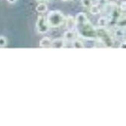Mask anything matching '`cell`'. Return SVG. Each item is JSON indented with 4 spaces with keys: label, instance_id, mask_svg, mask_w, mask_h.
Segmentation results:
<instances>
[{
    "label": "cell",
    "instance_id": "6da1fadb",
    "mask_svg": "<svg viewBox=\"0 0 126 126\" xmlns=\"http://www.w3.org/2000/svg\"><path fill=\"white\" fill-rule=\"evenodd\" d=\"M76 28L77 30V34H79L83 39L94 40L97 38V29L91 24L90 21H88L83 24L76 25Z\"/></svg>",
    "mask_w": 126,
    "mask_h": 126
},
{
    "label": "cell",
    "instance_id": "7a4b0ae2",
    "mask_svg": "<svg viewBox=\"0 0 126 126\" xmlns=\"http://www.w3.org/2000/svg\"><path fill=\"white\" fill-rule=\"evenodd\" d=\"M46 20L50 27H58L65 22V17L60 11H51L48 14Z\"/></svg>",
    "mask_w": 126,
    "mask_h": 126
},
{
    "label": "cell",
    "instance_id": "3957f363",
    "mask_svg": "<svg viewBox=\"0 0 126 126\" xmlns=\"http://www.w3.org/2000/svg\"><path fill=\"white\" fill-rule=\"evenodd\" d=\"M36 28L38 32L42 34L46 33L49 31L50 27L46 20V18L44 16H39L38 17V20L36 21Z\"/></svg>",
    "mask_w": 126,
    "mask_h": 126
},
{
    "label": "cell",
    "instance_id": "277c9868",
    "mask_svg": "<svg viewBox=\"0 0 126 126\" xmlns=\"http://www.w3.org/2000/svg\"><path fill=\"white\" fill-rule=\"evenodd\" d=\"M64 46H65V40L63 39L59 38V39H55L51 40V48H52L60 49L64 48Z\"/></svg>",
    "mask_w": 126,
    "mask_h": 126
},
{
    "label": "cell",
    "instance_id": "5b68a950",
    "mask_svg": "<svg viewBox=\"0 0 126 126\" xmlns=\"http://www.w3.org/2000/svg\"><path fill=\"white\" fill-rule=\"evenodd\" d=\"M75 20H76V25H78V24H85V23L89 21V20L87 17V15L85 13H83V12H80V13L77 14V15L75 17Z\"/></svg>",
    "mask_w": 126,
    "mask_h": 126
},
{
    "label": "cell",
    "instance_id": "8992f818",
    "mask_svg": "<svg viewBox=\"0 0 126 126\" xmlns=\"http://www.w3.org/2000/svg\"><path fill=\"white\" fill-rule=\"evenodd\" d=\"M65 22H66V26L68 29H70V30H72L73 28L76 27V20L74 17L72 16L69 15L67 17H65Z\"/></svg>",
    "mask_w": 126,
    "mask_h": 126
},
{
    "label": "cell",
    "instance_id": "52a82bcc",
    "mask_svg": "<svg viewBox=\"0 0 126 126\" xmlns=\"http://www.w3.org/2000/svg\"><path fill=\"white\" fill-rule=\"evenodd\" d=\"M76 32H73V30H68L64 32L63 35V39L65 41H73L74 39H76Z\"/></svg>",
    "mask_w": 126,
    "mask_h": 126
},
{
    "label": "cell",
    "instance_id": "ba28073f",
    "mask_svg": "<svg viewBox=\"0 0 126 126\" xmlns=\"http://www.w3.org/2000/svg\"><path fill=\"white\" fill-rule=\"evenodd\" d=\"M51 39L48 37H44L39 42V46L41 48H51Z\"/></svg>",
    "mask_w": 126,
    "mask_h": 126
},
{
    "label": "cell",
    "instance_id": "9c48e42d",
    "mask_svg": "<svg viewBox=\"0 0 126 126\" xmlns=\"http://www.w3.org/2000/svg\"><path fill=\"white\" fill-rule=\"evenodd\" d=\"M110 21V20L108 18V17H100L97 20V24H98L99 27L106 28Z\"/></svg>",
    "mask_w": 126,
    "mask_h": 126
},
{
    "label": "cell",
    "instance_id": "30bf717a",
    "mask_svg": "<svg viewBox=\"0 0 126 126\" xmlns=\"http://www.w3.org/2000/svg\"><path fill=\"white\" fill-rule=\"evenodd\" d=\"M89 8H90L89 11H90L91 14L96 15H98L100 13V8L97 4H92Z\"/></svg>",
    "mask_w": 126,
    "mask_h": 126
},
{
    "label": "cell",
    "instance_id": "8fae6325",
    "mask_svg": "<svg viewBox=\"0 0 126 126\" xmlns=\"http://www.w3.org/2000/svg\"><path fill=\"white\" fill-rule=\"evenodd\" d=\"M36 10L39 13H45L48 10V6L44 2H39V4L36 6Z\"/></svg>",
    "mask_w": 126,
    "mask_h": 126
},
{
    "label": "cell",
    "instance_id": "7c38bea8",
    "mask_svg": "<svg viewBox=\"0 0 126 126\" xmlns=\"http://www.w3.org/2000/svg\"><path fill=\"white\" fill-rule=\"evenodd\" d=\"M125 30L123 29V27H118L115 31H114V36L116 38H122L125 36Z\"/></svg>",
    "mask_w": 126,
    "mask_h": 126
},
{
    "label": "cell",
    "instance_id": "4fadbf2b",
    "mask_svg": "<svg viewBox=\"0 0 126 126\" xmlns=\"http://www.w3.org/2000/svg\"><path fill=\"white\" fill-rule=\"evenodd\" d=\"M73 48H76V49H79V48H84L85 45L83 44V42L80 40L78 39H74L73 41Z\"/></svg>",
    "mask_w": 126,
    "mask_h": 126
},
{
    "label": "cell",
    "instance_id": "5bb4252c",
    "mask_svg": "<svg viewBox=\"0 0 126 126\" xmlns=\"http://www.w3.org/2000/svg\"><path fill=\"white\" fill-rule=\"evenodd\" d=\"M7 45V39L5 36H0V48H4Z\"/></svg>",
    "mask_w": 126,
    "mask_h": 126
},
{
    "label": "cell",
    "instance_id": "9a60e30c",
    "mask_svg": "<svg viewBox=\"0 0 126 126\" xmlns=\"http://www.w3.org/2000/svg\"><path fill=\"white\" fill-rule=\"evenodd\" d=\"M81 2L84 7L88 8L92 5V0H81Z\"/></svg>",
    "mask_w": 126,
    "mask_h": 126
},
{
    "label": "cell",
    "instance_id": "2e32d148",
    "mask_svg": "<svg viewBox=\"0 0 126 126\" xmlns=\"http://www.w3.org/2000/svg\"><path fill=\"white\" fill-rule=\"evenodd\" d=\"M119 9H120V11H122V12L125 11V9H126V2H125V1L122 2L121 3V5H119Z\"/></svg>",
    "mask_w": 126,
    "mask_h": 126
},
{
    "label": "cell",
    "instance_id": "e0dca14e",
    "mask_svg": "<svg viewBox=\"0 0 126 126\" xmlns=\"http://www.w3.org/2000/svg\"><path fill=\"white\" fill-rule=\"evenodd\" d=\"M125 45H126V43H125V42H122V43L120 44L119 48H125Z\"/></svg>",
    "mask_w": 126,
    "mask_h": 126
},
{
    "label": "cell",
    "instance_id": "ac0fdd59",
    "mask_svg": "<svg viewBox=\"0 0 126 126\" xmlns=\"http://www.w3.org/2000/svg\"><path fill=\"white\" fill-rule=\"evenodd\" d=\"M36 2H44V3H45V2H50L51 0H36Z\"/></svg>",
    "mask_w": 126,
    "mask_h": 126
},
{
    "label": "cell",
    "instance_id": "d6986e66",
    "mask_svg": "<svg viewBox=\"0 0 126 126\" xmlns=\"http://www.w3.org/2000/svg\"><path fill=\"white\" fill-rule=\"evenodd\" d=\"M7 1H8V2H9L11 4H14V3L16 2L17 0H7Z\"/></svg>",
    "mask_w": 126,
    "mask_h": 126
},
{
    "label": "cell",
    "instance_id": "ffe728a7",
    "mask_svg": "<svg viewBox=\"0 0 126 126\" xmlns=\"http://www.w3.org/2000/svg\"><path fill=\"white\" fill-rule=\"evenodd\" d=\"M63 2H69V1H70V0H62Z\"/></svg>",
    "mask_w": 126,
    "mask_h": 126
}]
</instances>
